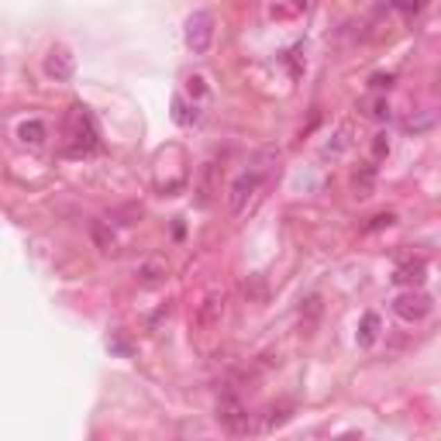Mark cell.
Masks as SVG:
<instances>
[{"label":"cell","mask_w":441,"mask_h":441,"mask_svg":"<svg viewBox=\"0 0 441 441\" xmlns=\"http://www.w3.org/2000/svg\"><path fill=\"white\" fill-rule=\"evenodd\" d=\"M349 135H352V128H349V124H342V128H338V135H335V142H328V145H324V159H328V156H331V159H338V156L352 145V138H349Z\"/></svg>","instance_id":"obj_13"},{"label":"cell","mask_w":441,"mask_h":441,"mask_svg":"<svg viewBox=\"0 0 441 441\" xmlns=\"http://www.w3.org/2000/svg\"><path fill=\"white\" fill-rule=\"evenodd\" d=\"M217 421H221L231 435H249V431H252V417H249L245 403H242L235 393H221V400H217Z\"/></svg>","instance_id":"obj_3"},{"label":"cell","mask_w":441,"mask_h":441,"mask_svg":"<svg viewBox=\"0 0 441 441\" xmlns=\"http://www.w3.org/2000/svg\"><path fill=\"white\" fill-rule=\"evenodd\" d=\"M431 124H435V117H431V114H421V117H407L403 128H407V131H428Z\"/></svg>","instance_id":"obj_16"},{"label":"cell","mask_w":441,"mask_h":441,"mask_svg":"<svg viewBox=\"0 0 441 441\" xmlns=\"http://www.w3.org/2000/svg\"><path fill=\"white\" fill-rule=\"evenodd\" d=\"M372 183H376V169H372V166H362V169L352 176L355 197H372Z\"/></svg>","instance_id":"obj_12"},{"label":"cell","mask_w":441,"mask_h":441,"mask_svg":"<svg viewBox=\"0 0 441 441\" xmlns=\"http://www.w3.org/2000/svg\"><path fill=\"white\" fill-rule=\"evenodd\" d=\"M355 338H358V345H362V349H372V345H376V338H379V314H372V310H369V314L362 317V324H358V335H355Z\"/></svg>","instance_id":"obj_9"},{"label":"cell","mask_w":441,"mask_h":441,"mask_svg":"<svg viewBox=\"0 0 441 441\" xmlns=\"http://www.w3.org/2000/svg\"><path fill=\"white\" fill-rule=\"evenodd\" d=\"M73 69H76V63H73V56H69L66 49H52V52H49V59H45V73H49L52 80H69Z\"/></svg>","instance_id":"obj_6"},{"label":"cell","mask_w":441,"mask_h":441,"mask_svg":"<svg viewBox=\"0 0 441 441\" xmlns=\"http://www.w3.org/2000/svg\"><path fill=\"white\" fill-rule=\"evenodd\" d=\"M397 3H400V10H403V14H417L428 0H397Z\"/></svg>","instance_id":"obj_20"},{"label":"cell","mask_w":441,"mask_h":441,"mask_svg":"<svg viewBox=\"0 0 441 441\" xmlns=\"http://www.w3.org/2000/svg\"><path fill=\"white\" fill-rule=\"evenodd\" d=\"M135 276H138V283H142V286H159V283L166 279V265H163V263H145Z\"/></svg>","instance_id":"obj_11"},{"label":"cell","mask_w":441,"mask_h":441,"mask_svg":"<svg viewBox=\"0 0 441 441\" xmlns=\"http://www.w3.org/2000/svg\"><path fill=\"white\" fill-rule=\"evenodd\" d=\"M393 221H397L393 214H376V217H372V221L365 224V231H379V228H390Z\"/></svg>","instance_id":"obj_18"},{"label":"cell","mask_w":441,"mask_h":441,"mask_svg":"<svg viewBox=\"0 0 441 441\" xmlns=\"http://www.w3.org/2000/svg\"><path fill=\"white\" fill-rule=\"evenodd\" d=\"M90 235H93V242H97L100 252H110V249H114V235L103 228V221H93V224H90Z\"/></svg>","instance_id":"obj_15"},{"label":"cell","mask_w":441,"mask_h":441,"mask_svg":"<svg viewBox=\"0 0 441 441\" xmlns=\"http://www.w3.org/2000/svg\"><path fill=\"white\" fill-rule=\"evenodd\" d=\"M93 145H97L93 117L87 114V107H73V114H69V145H66V152H69V156H87V152H93Z\"/></svg>","instance_id":"obj_1"},{"label":"cell","mask_w":441,"mask_h":441,"mask_svg":"<svg viewBox=\"0 0 441 441\" xmlns=\"http://www.w3.org/2000/svg\"><path fill=\"white\" fill-rule=\"evenodd\" d=\"M176 121L179 124H193V121H197V110L190 114V107H186L183 100H176Z\"/></svg>","instance_id":"obj_19"},{"label":"cell","mask_w":441,"mask_h":441,"mask_svg":"<svg viewBox=\"0 0 441 441\" xmlns=\"http://www.w3.org/2000/svg\"><path fill=\"white\" fill-rule=\"evenodd\" d=\"M362 110H365L369 121H386L390 117V100L386 97H369V100H362Z\"/></svg>","instance_id":"obj_10"},{"label":"cell","mask_w":441,"mask_h":441,"mask_svg":"<svg viewBox=\"0 0 441 441\" xmlns=\"http://www.w3.org/2000/svg\"><path fill=\"white\" fill-rule=\"evenodd\" d=\"M393 314L400 321H407V324H417V321H424L431 314V297L421 293V290H407V293H400L393 300Z\"/></svg>","instance_id":"obj_5"},{"label":"cell","mask_w":441,"mask_h":441,"mask_svg":"<svg viewBox=\"0 0 441 441\" xmlns=\"http://www.w3.org/2000/svg\"><path fill=\"white\" fill-rule=\"evenodd\" d=\"M221 314H224V297H207L200 307V324H214L221 321Z\"/></svg>","instance_id":"obj_14"},{"label":"cell","mask_w":441,"mask_h":441,"mask_svg":"<svg viewBox=\"0 0 441 441\" xmlns=\"http://www.w3.org/2000/svg\"><path fill=\"white\" fill-rule=\"evenodd\" d=\"M263 169H245L242 176L231 183V193H228V203H231V214H245L249 203L256 200V193L263 190Z\"/></svg>","instance_id":"obj_4"},{"label":"cell","mask_w":441,"mask_h":441,"mask_svg":"<svg viewBox=\"0 0 441 441\" xmlns=\"http://www.w3.org/2000/svg\"><path fill=\"white\" fill-rule=\"evenodd\" d=\"M190 93H197V97L203 93V80H200V76H193V80H190Z\"/></svg>","instance_id":"obj_22"},{"label":"cell","mask_w":441,"mask_h":441,"mask_svg":"<svg viewBox=\"0 0 441 441\" xmlns=\"http://www.w3.org/2000/svg\"><path fill=\"white\" fill-rule=\"evenodd\" d=\"M214 42V14L210 10H193L186 17V45L193 56H203Z\"/></svg>","instance_id":"obj_2"},{"label":"cell","mask_w":441,"mask_h":441,"mask_svg":"<svg viewBox=\"0 0 441 441\" xmlns=\"http://www.w3.org/2000/svg\"><path fill=\"white\" fill-rule=\"evenodd\" d=\"M424 272H428V265L421 263H403L397 265V272H393V283H400V286H421L424 283Z\"/></svg>","instance_id":"obj_7"},{"label":"cell","mask_w":441,"mask_h":441,"mask_svg":"<svg viewBox=\"0 0 441 441\" xmlns=\"http://www.w3.org/2000/svg\"><path fill=\"white\" fill-rule=\"evenodd\" d=\"M369 83H372V90H390V87H393V76H390V73H386V76L379 73V76H372Z\"/></svg>","instance_id":"obj_21"},{"label":"cell","mask_w":441,"mask_h":441,"mask_svg":"<svg viewBox=\"0 0 441 441\" xmlns=\"http://www.w3.org/2000/svg\"><path fill=\"white\" fill-rule=\"evenodd\" d=\"M372 156H376V159L390 156V138H386V135H376V138H372Z\"/></svg>","instance_id":"obj_17"},{"label":"cell","mask_w":441,"mask_h":441,"mask_svg":"<svg viewBox=\"0 0 441 441\" xmlns=\"http://www.w3.org/2000/svg\"><path fill=\"white\" fill-rule=\"evenodd\" d=\"M17 138H21L24 145L38 149V145L49 138V128H45V121H24V124L17 128Z\"/></svg>","instance_id":"obj_8"}]
</instances>
